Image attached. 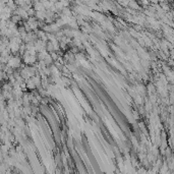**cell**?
Segmentation results:
<instances>
[{
  "instance_id": "1",
  "label": "cell",
  "mask_w": 174,
  "mask_h": 174,
  "mask_svg": "<svg viewBox=\"0 0 174 174\" xmlns=\"http://www.w3.org/2000/svg\"><path fill=\"white\" fill-rule=\"evenodd\" d=\"M19 65H20V58L17 56H10L8 62H7V66L14 69L19 67Z\"/></svg>"
}]
</instances>
